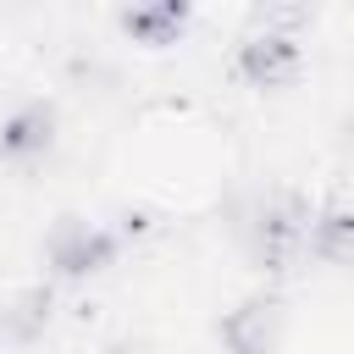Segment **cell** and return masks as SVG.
Wrapping results in <instances>:
<instances>
[{
	"label": "cell",
	"mask_w": 354,
	"mask_h": 354,
	"mask_svg": "<svg viewBox=\"0 0 354 354\" xmlns=\"http://www.w3.org/2000/svg\"><path fill=\"white\" fill-rule=\"evenodd\" d=\"M105 354H149V348H144V343H111Z\"/></svg>",
	"instance_id": "cell-9"
},
{
	"label": "cell",
	"mask_w": 354,
	"mask_h": 354,
	"mask_svg": "<svg viewBox=\"0 0 354 354\" xmlns=\"http://www.w3.org/2000/svg\"><path fill=\"white\" fill-rule=\"evenodd\" d=\"M55 127H61L55 100H22V105L6 111V122H0V160L17 166V171L39 166V160L55 149Z\"/></svg>",
	"instance_id": "cell-5"
},
{
	"label": "cell",
	"mask_w": 354,
	"mask_h": 354,
	"mask_svg": "<svg viewBox=\"0 0 354 354\" xmlns=\"http://www.w3.org/2000/svg\"><path fill=\"white\" fill-rule=\"evenodd\" d=\"M50 321H55V288L50 282H28L0 304V337H11V343H39L50 332Z\"/></svg>",
	"instance_id": "cell-7"
},
{
	"label": "cell",
	"mask_w": 354,
	"mask_h": 354,
	"mask_svg": "<svg viewBox=\"0 0 354 354\" xmlns=\"http://www.w3.org/2000/svg\"><path fill=\"white\" fill-rule=\"evenodd\" d=\"M116 254H122V232L77 216V210H61L44 232V266L55 282H88V277L111 271Z\"/></svg>",
	"instance_id": "cell-2"
},
{
	"label": "cell",
	"mask_w": 354,
	"mask_h": 354,
	"mask_svg": "<svg viewBox=\"0 0 354 354\" xmlns=\"http://www.w3.org/2000/svg\"><path fill=\"white\" fill-rule=\"evenodd\" d=\"M238 232H243V249H249L254 271H266V277L277 282L282 271H293V266L304 260V238H310V199H304V194H293V188H266V194H254V199H249V210H243Z\"/></svg>",
	"instance_id": "cell-1"
},
{
	"label": "cell",
	"mask_w": 354,
	"mask_h": 354,
	"mask_svg": "<svg viewBox=\"0 0 354 354\" xmlns=\"http://www.w3.org/2000/svg\"><path fill=\"white\" fill-rule=\"evenodd\" d=\"M232 72L249 83V88H288L299 72H304V44L299 33L288 28H249L232 50Z\"/></svg>",
	"instance_id": "cell-4"
},
{
	"label": "cell",
	"mask_w": 354,
	"mask_h": 354,
	"mask_svg": "<svg viewBox=\"0 0 354 354\" xmlns=\"http://www.w3.org/2000/svg\"><path fill=\"white\" fill-rule=\"evenodd\" d=\"M304 254H310V260H321V266H332V271H343V266H348V254H354V216H348V205H343V199H332V205L310 210Z\"/></svg>",
	"instance_id": "cell-8"
},
{
	"label": "cell",
	"mask_w": 354,
	"mask_h": 354,
	"mask_svg": "<svg viewBox=\"0 0 354 354\" xmlns=\"http://www.w3.org/2000/svg\"><path fill=\"white\" fill-rule=\"evenodd\" d=\"M116 28L144 50H171L194 28V6L188 0H138V6L116 11Z\"/></svg>",
	"instance_id": "cell-6"
},
{
	"label": "cell",
	"mask_w": 354,
	"mask_h": 354,
	"mask_svg": "<svg viewBox=\"0 0 354 354\" xmlns=\"http://www.w3.org/2000/svg\"><path fill=\"white\" fill-rule=\"evenodd\" d=\"M282 321H288V299L277 282H266V288H249L232 310H221L216 337L227 354H271L282 337Z\"/></svg>",
	"instance_id": "cell-3"
}]
</instances>
